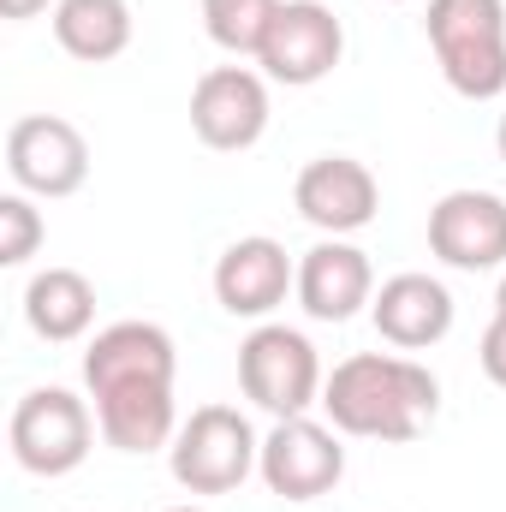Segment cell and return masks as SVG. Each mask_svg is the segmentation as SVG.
I'll list each match as a JSON object with an SVG mask.
<instances>
[{"label":"cell","mask_w":506,"mask_h":512,"mask_svg":"<svg viewBox=\"0 0 506 512\" xmlns=\"http://www.w3.org/2000/svg\"><path fill=\"white\" fill-rule=\"evenodd\" d=\"M173 334L155 322H114L84 352V387L96 399V429L120 453L173 447Z\"/></svg>","instance_id":"obj_1"},{"label":"cell","mask_w":506,"mask_h":512,"mask_svg":"<svg viewBox=\"0 0 506 512\" xmlns=\"http://www.w3.org/2000/svg\"><path fill=\"white\" fill-rule=\"evenodd\" d=\"M441 405V382L411 364V358H387V352H358L346 364H334V376L322 382V411L340 435H364V441H411Z\"/></svg>","instance_id":"obj_2"},{"label":"cell","mask_w":506,"mask_h":512,"mask_svg":"<svg viewBox=\"0 0 506 512\" xmlns=\"http://www.w3.org/2000/svg\"><path fill=\"white\" fill-rule=\"evenodd\" d=\"M429 48L465 102L506 90V0H429Z\"/></svg>","instance_id":"obj_3"},{"label":"cell","mask_w":506,"mask_h":512,"mask_svg":"<svg viewBox=\"0 0 506 512\" xmlns=\"http://www.w3.org/2000/svg\"><path fill=\"white\" fill-rule=\"evenodd\" d=\"M256 459H262V441H256L251 417L233 405H197L167 447L173 483L191 495H233L256 471Z\"/></svg>","instance_id":"obj_4"},{"label":"cell","mask_w":506,"mask_h":512,"mask_svg":"<svg viewBox=\"0 0 506 512\" xmlns=\"http://www.w3.org/2000/svg\"><path fill=\"white\" fill-rule=\"evenodd\" d=\"M239 387L274 423L280 417H304L310 405H322V358H316V346L298 328L262 322L239 346Z\"/></svg>","instance_id":"obj_5"},{"label":"cell","mask_w":506,"mask_h":512,"mask_svg":"<svg viewBox=\"0 0 506 512\" xmlns=\"http://www.w3.org/2000/svg\"><path fill=\"white\" fill-rule=\"evenodd\" d=\"M12 459L30 471V477H66L90 459V441H96V423H90V405L66 387H30L18 405H12Z\"/></svg>","instance_id":"obj_6"},{"label":"cell","mask_w":506,"mask_h":512,"mask_svg":"<svg viewBox=\"0 0 506 512\" xmlns=\"http://www.w3.org/2000/svg\"><path fill=\"white\" fill-rule=\"evenodd\" d=\"M6 173L30 197H72L90 179V143L60 114H24L6 131Z\"/></svg>","instance_id":"obj_7"},{"label":"cell","mask_w":506,"mask_h":512,"mask_svg":"<svg viewBox=\"0 0 506 512\" xmlns=\"http://www.w3.org/2000/svg\"><path fill=\"white\" fill-rule=\"evenodd\" d=\"M340 54H346V30L322 0H280L274 30H268L256 60L274 84L304 90V84H322L340 66Z\"/></svg>","instance_id":"obj_8"},{"label":"cell","mask_w":506,"mask_h":512,"mask_svg":"<svg viewBox=\"0 0 506 512\" xmlns=\"http://www.w3.org/2000/svg\"><path fill=\"white\" fill-rule=\"evenodd\" d=\"M256 471L280 501H316L346 477V447L334 429H322L310 417H280L274 435L262 441Z\"/></svg>","instance_id":"obj_9"},{"label":"cell","mask_w":506,"mask_h":512,"mask_svg":"<svg viewBox=\"0 0 506 512\" xmlns=\"http://www.w3.org/2000/svg\"><path fill=\"white\" fill-rule=\"evenodd\" d=\"M191 131L221 155L251 149L268 131V84L251 66H209L191 90Z\"/></svg>","instance_id":"obj_10"},{"label":"cell","mask_w":506,"mask_h":512,"mask_svg":"<svg viewBox=\"0 0 506 512\" xmlns=\"http://www.w3.org/2000/svg\"><path fill=\"white\" fill-rule=\"evenodd\" d=\"M429 251L447 268L483 274L506 262V203L495 191H447L429 209Z\"/></svg>","instance_id":"obj_11"},{"label":"cell","mask_w":506,"mask_h":512,"mask_svg":"<svg viewBox=\"0 0 506 512\" xmlns=\"http://www.w3.org/2000/svg\"><path fill=\"white\" fill-rule=\"evenodd\" d=\"M292 203H298V215L310 221V227H322V233H358V227H370L381 209V185L376 173L364 167V161H352V155H316L304 173H298V185H292Z\"/></svg>","instance_id":"obj_12"},{"label":"cell","mask_w":506,"mask_h":512,"mask_svg":"<svg viewBox=\"0 0 506 512\" xmlns=\"http://www.w3.org/2000/svg\"><path fill=\"white\" fill-rule=\"evenodd\" d=\"M286 292H298V268H292L286 245H274V239H262V233L227 245L221 262H215V298H221L227 316H251L256 322V316L280 310Z\"/></svg>","instance_id":"obj_13"},{"label":"cell","mask_w":506,"mask_h":512,"mask_svg":"<svg viewBox=\"0 0 506 512\" xmlns=\"http://www.w3.org/2000/svg\"><path fill=\"white\" fill-rule=\"evenodd\" d=\"M370 298H376V274H370V256L358 245L322 239L316 251H304V262H298V304L316 322H346Z\"/></svg>","instance_id":"obj_14"},{"label":"cell","mask_w":506,"mask_h":512,"mask_svg":"<svg viewBox=\"0 0 506 512\" xmlns=\"http://www.w3.org/2000/svg\"><path fill=\"white\" fill-rule=\"evenodd\" d=\"M370 316H376V334L399 352H423L435 340H447L453 328V292L429 274H393L370 298Z\"/></svg>","instance_id":"obj_15"},{"label":"cell","mask_w":506,"mask_h":512,"mask_svg":"<svg viewBox=\"0 0 506 512\" xmlns=\"http://www.w3.org/2000/svg\"><path fill=\"white\" fill-rule=\"evenodd\" d=\"M24 322L48 346H66V340L90 334V322H96V286L78 268H42L24 286Z\"/></svg>","instance_id":"obj_16"},{"label":"cell","mask_w":506,"mask_h":512,"mask_svg":"<svg viewBox=\"0 0 506 512\" xmlns=\"http://www.w3.org/2000/svg\"><path fill=\"white\" fill-rule=\"evenodd\" d=\"M54 42L72 60H114L131 48V6L126 0H60L54 6Z\"/></svg>","instance_id":"obj_17"},{"label":"cell","mask_w":506,"mask_h":512,"mask_svg":"<svg viewBox=\"0 0 506 512\" xmlns=\"http://www.w3.org/2000/svg\"><path fill=\"white\" fill-rule=\"evenodd\" d=\"M280 0H203V30L227 54H262Z\"/></svg>","instance_id":"obj_18"},{"label":"cell","mask_w":506,"mask_h":512,"mask_svg":"<svg viewBox=\"0 0 506 512\" xmlns=\"http://www.w3.org/2000/svg\"><path fill=\"white\" fill-rule=\"evenodd\" d=\"M42 245V215L30 209V197H0V262L18 268Z\"/></svg>","instance_id":"obj_19"},{"label":"cell","mask_w":506,"mask_h":512,"mask_svg":"<svg viewBox=\"0 0 506 512\" xmlns=\"http://www.w3.org/2000/svg\"><path fill=\"white\" fill-rule=\"evenodd\" d=\"M477 358H483V376H489L495 387H506V316L489 322V334H483V352H477Z\"/></svg>","instance_id":"obj_20"},{"label":"cell","mask_w":506,"mask_h":512,"mask_svg":"<svg viewBox=\"0 0 506 512\" xmlns=\"http://www.w3.org/2000/svg\"><path fill=\"white\" fill-rule=\"evenodd\" d=\"M0 12H6L12 24H24V18H36V12H48V0H0Z\"/></svg>","instance_id":"obj_21"},{"label":"cell","mask_w":506,"mask_h":512,"mask_svg":"<svg viewBox=\"0 0 506 512\" xmlns=\"http://www.w3.org/2000/svg\"><path fill=\"white\" fill-rule=\"evenodd\" d=\"M495 316H506V280H501V292H495Z\"/></svg>","instance_id":"obj_22"},{"label":"cell","mask_w":506,"mask_h":512,"mask_svg":"<svg viewBox=\"0 0 506 512\" xmlns=\"http://www.w3.org/2000/svg\"><path fill=\"white\" fill-rule=\"evenodd\" d=\"M495 143H501V161H506V114H501V137H495Z\"/></svg>","instance_id":"obj_23"},{"label":"cell","mask_w":506,"mask_h":512,"mask_svg":"<svg viewBox=\"0 0 506 512\" xmlns=\"http://www.w3.org/2000/svg\"><path fill=\"white\" fill-rule=\"evenodd\" d=\"M173 512H203V507H173Z\"/></svg>","instance_id":"obj_24"}]
</instances>
